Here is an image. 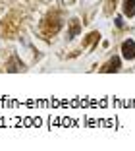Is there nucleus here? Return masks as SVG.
Listing matches in <instances>:
<instances>
[{"mask_svg":"<svg viewBox=\"0 0 135 151\" xmlns=\"http://www.w3.org/2000/svg\"><path fill=\"white\" fill-rule=\"evenodd\" d=\"M41 29H43L44 35H52V33H56L58 29H60V19H58V16H48L46 19L43 22V25H41Z\"/></svg>","mask_w":135,"mask_h":151,"instance_id":"1","label":"nucleus"},{"mask_svg":"<svg viewBox=\"0 0 135 151\" xmlns=\"http://www.w3.org/2000/svg\"><path fill=\"white\" fill-rule=\"evenodd\" d=\"M122 54H124V58H127V60H133L135 58V41H124Z\"/></svg>","mask_w":135,"mask_h":151,"instance_id":"2","label":"nucleus"},{"mask_svg":"<svg viewBox=\"0 0 135 151\" xmlns=\"http://www.w3.org/2000/svg\"><path fill=\"white\" fill-rule=\"evenodd\" d=\"M118 70H120V58H112V60L102 68V72H106V74H110V72H118Z\"/></svg>","mask_w":135,"mask_h":151,"instance_id":"3","label":"nucleus"},{"mask_svg":"<svg viewBox=\"0 0 135 151\" xmlns=\"http://www.w3.org/2000/svg\"><path fill=\"white\" fill-rule=\"evenodd\" d=\"M124 14L126 16H135V0H126L124 2Z\"/></svg>","mask_w":135,"mask_h":151,"instance_id":"4","label":"nucleus"},{"mask_svg":"<svg viewBox=\"0 0 135 151\" xmlns=\"http://www.w3.org/2000/svg\"><path fill=\"white\" fill-rule=\"evenodd\" d=\"M77 33H79V23L74 22V23H71V37H75Z\"/></svg>","mask_w":135,"mask_h":151,"instance_id":"5","label":"nucleus"}]
</instances>
